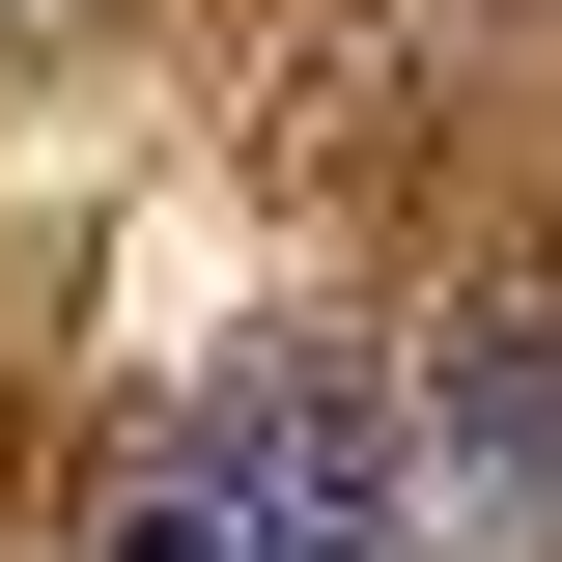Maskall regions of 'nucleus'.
<instances>
[{
  "label": "nucleus",
  "instance_id": "1",
  "mask_svg": "<svg viewBox=\"0 0 562 562\" xmlns=\"http://www.w3.org/2000/svg\"><path fill=\"white\" fill-rule=\"evenodd\" d=\"M169 450L225 479V562H422V450L366 366H225V394H169Z\"/></svg>",
  "mask_w": 562,
  "mask_h": 562
},
{
  "label": "nucleus",
  "instance_id": "2",
  "mask_svg": "<svg viewBox=\"0 0 562 562\" xmlns=\"http://www.w3.org/2000/svg\"><path fill=\"white\" fill-rule=\"evenodd\" d=\"M85 562H225V479H198V450H169V422H140L113 479H85Z\"/></svg>",
  "mask_w": 562,
  "mask_h": 562
},
{
  "label": "nucleus",
  "instance_id": "3",
  "mask_svg": "<svg viewBox=\"0 0 562 562\" xmlns=\"http://www.w3.org/2000/svg\"><path fill=\"white\" fill-rule=\"evenodd\" d=\"M450 450H479V479L562 535V366H450Z\"/></svg>",
  "mask_w": 562,
  "mask_h": 562
}]
</instances>
